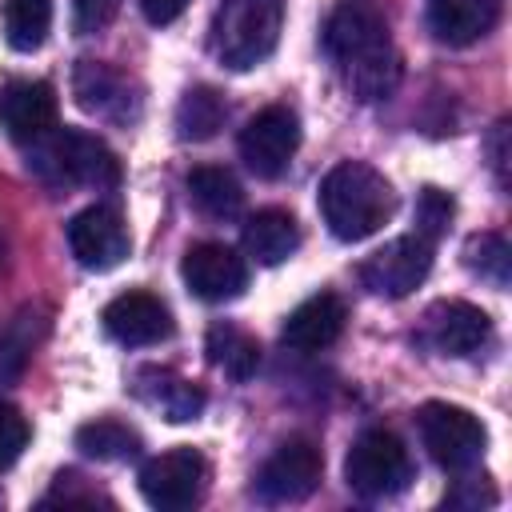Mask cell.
Instances as JSON below:
<instances>
[{"label":"cell","mask_w":512,"mask_h":512,"mask_svg":"<svg viewBox=\"0 0 512 512\" xmlns=\"http://www.w3.org/2000/svg\"><path fill=\"white\" fill-rule=\"evenodd\" d=\"M324 52L344 72L360 100H380L396 88L400 60L388 36V20L372 0H340L324 28Z\"/></svg>","instance_id":"1"},{"label":"cell","mask_w":512,"mask_h":512,"mask_svg":"<svg viewBox=\"0 0 512 512\" xmlns=\"http://www.w3.org/2000/svg\"><path fill=\"white\" fill-rule=\"evenodd\" d=\"M320 216L344 244L368 240L392 216V184L364 160H344L320 180Z\"/></svg>","instance_id":"2"},{"label":"cell","mask_w":512,"mask_h":512,"mask_svg":"<svg viewBox=\"0 0 512 512\" xmlns=\"http://www.w3.org/2000/svg\"><path fill=\"white\" fill-rule=\"evenodd\" d=\"M280 24L284 0H220L212 16V52L224 68L248 72L272 56Z\"/></svg>","instance_id":"3"},{"label":"cell","mask_w":512,"mask_h":512,"mask_svg":"<svg viewBox=\"0 0 512 512\" xmlns=\"http://www.w3.org/2000/svg\"><path fill=\"white\" fill-rule=\"evenodd\" d=\"M44 180L60 184V188H72V184H84V188H116L120 184V160L116 152L92 136V132H80V128H52L48 136H40L32 144V160H28Z\"/></svg>","instance_id":"4"},{"label":"cell","mask_w":512,"mask_h":512,"mask_svg":"<svg viewBox=\"0 0 512 512\" xmlns=\"http://www.w3.org/2000/svg\"><path fill=\"white\" fill-rule=\"evenodd\" d=\"M416 428H420V444L444 472L476 468L488 448V428L480 424V416L448 400H428L416 412Z\"/></svg>","instance_id":"5"},{"label":"cell","mask_w":512,"mask_h":512,"mask_svg":"<svg viewBox=\"0 0 512 512\" xmlns=\"http://www.w3.org/2000/svg\"><path fill=\"white\" fill-rule=\"evenodd\" d=\"M344 480L364 500H388L408 488L412 480V456L400 436L384 428H368L352 440L344 456Z\"/></svg>","instance_id":"6"},{"label":"cell","mask_w":512,"mask_h":512,"mask_svg":"<svg viewBox=\"0 0 512 512\" xmlns=\"http://www.w3.org/2000/svg\"><path fill=\"white\" fill-rule=\"evenodd\" d=\"M300 148V120L292 108L284 104H268L260 108L244 128H240V160L248 164V172H256L260 180H276L288 172L292 156Z\"/></svg>","instance_id":"7"},{"label":"cell","mask_w":512,"mask_h":512,"mask_svg":"<svg viewBox=\"0 0 512 512\" xmlns=\"http://www.w3.org/2000/svg\"><path fill=\"white\" fill-rule=\"evenodd\" d=\"M428 268H432V240H424L420 232H408V236H396L384 248H376L360 264V280L368 292H376L384 300H400L424 284Z\"/></svg>","instance_id":"8"},{"label":"cell","mask_w":512,"mask_h":512,"mask_svg":"<svg viewBox=\"0 0 512 512\" xmlns=\"http://www.w3.org/2000/svg\"><path fill=\"white\" fill-rule=\"evenodd\" d=\"M204 480H208V464L196 448H168L140 468V492L160 512L192 508L204 496Z\"/></svg>","instance_id":"9"},{"label":"cell","mask_w":512,"mask_h":512,"mask_svg":"<svg viewBox=\"0 0 512 512\" xmlns=\"http://www.w3.org/2000/svg\"><path fill=\"white\" fill-rule=\"evenodd\" d=\"M68 248H72V256H76L80 268L108 272V268H116L128 256L132 236H128V224L120 220L116 208L92 204V208H84V212L72 216V224H68Z\"/></svg>","instance_id":"10"},{"label":"cell","mask_w":512,"mask_h":512,"mask_svg":"<svg viewBox=\"0 0 512 512\" xmlns=\"http://www.w3.org/2000/svg\"><path fill=\"white\" fill-rule=\"evenodd\" d=\"M180 276L184 284L192 288V296L208 300V304H224V300H236L244 288H248V264L236 248L220 244V240H200L184 252V264H180Z\"/></svg>","instance_id":"11"},{"label":"cell","mask_w":512,"mask_h":512,"mask_svg":"<svg viewBox=\"0 0 512 512\" xmlns=\"http://www.w3.org/2000/svg\"><path fill=\"white\" fill-rule=\"evenodd\" d=\"M320 472H324V456L312 440L296 436V440H284L260 468L256 476V492L268 500V504H292V500H304L316 484H320Z\"/></svg>","instance_id":"12"},{"label":"cell","mask_w":512,"mask_h":512,"mask_svg":"<svg viewBox=\"0 0 512 512\" xmlns=\"http://www.w3.org/2000/svg\"><path fill=\"white\" fill-rule=\"evenodd\" d=\"M100 320H104V332L128 348L160 344L172 336V312L152 292H120L116 300H108Z\"/></svg>","instance_id":"13"},{"label":"cell","mask_w":512,"mask_h":512,"mask_svg":"<svg viewBox=\"0 0 512 512\" xmlns=\"http://www.w3.org/2000/svg\"><path fill=\"white\" fill-rule=\"evenodd\" d=\"M0 128L16 144H36L56 128V92L48 80H12L0 88Z\"/></svg>","instance_id":"14"},{"label":"cell","mask_w":512,"mask_h":512,"mask_svg":"<svg viewBox=\"0 0 512 512\" xmlns=\"http://www.w3.org/2000/svg\"><path fill=\"white\" fill-rule=\"evenodd\" d=\"M424 336L444 356H472L488 344L492 320L484 308H476L468 300H440L424 316Z\"/></svg>","instance_id":"15"},{"label":"cell","mask_w":512,"mask_h":512,"mask_svg":"<svg viewBox=\"0 0 512 512\" xmlns=\"http://www.w3.org/2000/svg\"><path fill=\"white\" fill-rule=\"evenodd\" d=\"M344 300L336 292H316L304 304H296L280 328V340L296 352H320L328 344H336V336L344 332Z\"/></svg>","instance_id":"16"},{"label":"cell","mask_w":512,"mask_h":512,"mask_svg":"<svg viewBox=\"0 0 512 512\" xmlns=\"http://www.w3.org/2000/svg\"><path fill=\"white\" fill-rule=\"evenodd\" d=\"M500 20V0H428V28L440 44L464 48L488 36Z\"/></svg>","instance_id":"17"},{"label":"cell","mask_w":512,"mask_h":512,"mask_svg":"<svg viewBox=\"0 0 512 512\" xmlns=\"http://www.w3.org/2000/svg\"><path fill=\"white\" fill-rule=\"evenodd\" d=\"M296 248H300V224H296L292 212H284V208H260L256 216H248V224H244V252L256 264L276 268Z\"/></svg>","instance_id":"18"},{"label":"cell","mask_w":512,"mask_h":512,"mask_svg":"<svg viewBox=\"0 0 512 512\" xmlns=\"http://www.w3.org/2000/svg\"><path fill=\"white\" fill-rule=\"evenodd\" d=\"M72 92L80 100V108L96 112V116H108V120H124L128 116V80L108 68V64H96V60H80L76 76H72Z\"/></svg>","instance_id":"19"},{"label":"cell","mask_w":512,"mask_h":512,"mask_svg":"<svg viewBox=\"0 0 512 512\" xmlns=\"http://www.w3.org/2000/svg\"><path fill=\"white\" fill-rule=\"evenodd\" d=\"M224 120H228V104H224V96H220L216 88H208V84L188 88L184 100L176 104V132H180V140H192V144L212 140V136L224 128Z\"/></svg>","instance_id":"20"},{"label":"cell","mask_w":512,"mask_h":512,"mask_svg":"<svg viewBox=\"0 0 512 512\" xmlns=\"http://www.w3.org/2000/svg\"><path fill=\"white\" fill-rule=\"evenodd\" d=\"M204 352L232 380H248L260 368V344L236 324H212L208 340H204Z\"/></svg>","instance_id":"21"},{"label":"cell","mask_w":512,"mask_h":512,"mask_svg":"<svg viewBox=\"0 0 512 512\" xmlns=\"http://www.w3.org/2000/svg\"><path fill=\"white\" fill-rule=\"evenodd\" d=\"M188 196H192V204H196L204 216H216V220L236 216V212H240V200H244L236 176H232L228 168H212V164L188 172Z\"/></svg>","instance_id":"22"},{"label":"cell","mask_w":512,"mask_h":512,"mask_svg":"<svg viewBox=\"0 0 512 512\" xmlns=\"http://www.w3.org/2000/svg\"><path fill=\"white\" fill-rule=\"evenodd\" d=\"M4 40L16 52H36L52 28V0H4Z\"/></svg>","instance_id":"23"},{"label":"cell","mask_w":512,"mask_h":512,"mask_svg":"<svg viewBox=\"0 0 512 512\" xmlns=\"http://www.w3.org/2000/svg\"><path fill=\"white\" fill-rule=\"evenodd\" d=\"M76 448L92 460H128L140 452V436L120 420H88L76 428Z\"/></svg>","instance_id":"24"},{"label":"cell","mask_w":512,"mask_h":512,"mask_svg":"<svg viewBox=\"0 0 512 512\" xmlns=\"http://www.w3.org/2000/svg\"><path fill=\"white\" fill-rule=\"evenodd\" d=\"M464 264H468L480 280H488V284H496V288H508L512 248H508L504 236H496V232H480V236H472V240L464 244Z\"/></svg>","instance_id":"25"},{"label":"cell","mask_w":512,"mask_h":512,"mask_svg":"<svg viewBox=\"0 0 512 512\" xmlns=\"http://www.w3.org/2000/svg\"><path fill=\"white\" fill-rule=\"evenodd\" d=\"M160 380H164V388H156L152 404H160L164 416H168L172 424H188V420H196L200 408H204V392H200L196 384L180 380V376H160Z\"/></svg>","instance_id":"26"},{"label":"cell","mask_w":512,"mask_h":512,"mask_svg":"<svg viewBox=\"0 0 512 512\" xmlns=\"http://www.w3.org/2000/svg\"><path fill=\"white\" fill-rule=\"evenodd\" d=\"M412 216H416V232L436 244V240L448 232V224H452V216H456V204H452L448 192L424 188V192L416 196V212H412Z\"/></svg>","instance_id":"27"},{"label":"cell","mask_w":512,"mask_h":512,"mask_svg":"<svg viewBox=\"0 0 512 512\" xmlns=\"http://www.w3.org/2000/svg\"><path fill=\"white\" fill-rule=\"evenodd\" d=\"M28 436H32V428H28L24 412L16 404L0 400V472L20 460V452L28 448Z\"/></svg>","instance_id":"28"},{"label":"cell","mask_w":512,"mask_h":512,"mask_svg":"<svg viewBox=\"0 0 512 512\" xmlns=\"http://www.w3.org/2000/svg\"><path fill=\"white\" fill-rule=\"evenodd\" d=\"M116 8H120V0H72V28L80 36H92L112 24Z\"/></svg>","instance_id":"29"},{"label":"cell","mask_w":512,"mask_h":512,"mask_svg":"<svg viewBox=\"0 0 512 512\" xmlns=\"http://www.w3.org/2000/svg\"><path fill=\"white\" fill-rule=\"evenodd\" d=\"M184 8L188 0H140V12L148 16V24H172Z\"/></svg>","instance_id":"30"}]
</instances>
